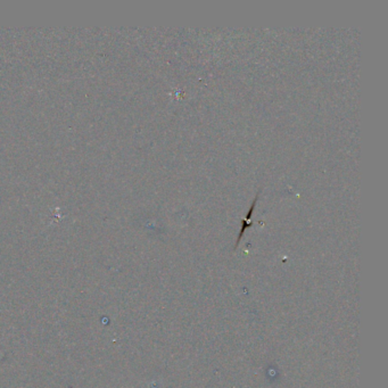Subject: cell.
I'll return each mask as SVG.
<instances>
[{"label":"cell","instance_id":"6da1fadb","mask_svg":"<svg viewBox=\"0 0 388 388\" xmlns=\"http://www.w3.org/2000/svg\"><path fill=\"white\" fill-rule=\"evenodd\" d=\"M257 197H259V194L256 195L255 199H254V201H253L252 205H251V208H249V209H248L247 215H246V219L242 220V222H241V230H240V236H239V239H240L241 235H242V233H244V231H245L246 228H248V227L251 226V224H252V223H251V217H252V214H253V212H254V209H255V205H256Z\"/></svg>","mask_w":388,"mask_h":388}]
</instances>
